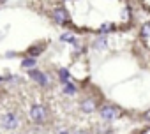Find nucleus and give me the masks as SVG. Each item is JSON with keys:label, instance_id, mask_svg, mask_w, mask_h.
<instances>
[{"label": "nucleus", "instance_id": "obj_1", "mask_svg": "<svg viewBox=\"0 0 150 134\" xmlns=\"http://www.w3.org/2000/svg\"><path fill=\"white\" fill-rule=\"evenodd\" d=\"M99 115H101V118H103V120L111 122V120H117V118H120V116H122V108H120V106H117V104L108 102V104L99 106Z\"/></svg>", "mask_w": 150, "mask_h": 134}, {"label": "nucleus", "instance_id": "obj_11", "mask_svg": "<svg viewBox=\"0 0 150 134\" xmlns=\"http://www.w3.org/2000/svg\"><path fill=\"white\" fill-rule=\"evenodd\" d=\"M92 46H94L96 49H104V48H108V37H97Z\"/></svg>", "mask_w": 150, "mask_h": 134}, {"label": "nucleus", "instance_id": "obj_10", "mask_svg": "<svg viewBox=\"0 0 150 134\" xmlns=\"http://www.w3.org/2000/svg\"><path fill=\"white\" fill-rule=\"evenodd\" d=\"M58 81L62 83V85H65V83H71L72 80H71V74H69V71L65 69V67H62V69L58 71Z\"/></svg>", "mask_w": 150, "mask_h": 134}, {"label": "nucleus", "instance_id": "obj_13", "mask_svg": "<svg viewBox=\"0 0 150 134\" xmlns=\"http://www.w3.org/2000/svg\"><path fill=\"white\" fill-rule=\"evenodd\" d=\"M139 35H141V39H150V21L141 25V28H139Z\"/></svg>", "mask_w": 150, "mask_h": 134}, {"label": "nucleus", "instance_id": "obj_4", "mask_svg": "<svg viewBox=\"0 0 150 134\" xmlns=\"http://www.w3.org/2000/svg\"><path fill=\"white\" fill-rule=\"evenodd\" d=\"M30 118L34 123H44L48 118V109L42 104H32L30 108Z\"/></svg>", "mask_w": 150, "mask_h": 134}, {"label": "nucleus", "instance_id": "obj_7", "mask_svg": "<svg viewBox=\"0 0 150 134\" xmlns=\"http://www.w3.org/2000/svg\"><path fill=\"white\" fill-rule=\"evenodd\" d=\"M21 67H23V69H27V71L35 69V67H37V58H34V56H25V58L21 60Z\"/></svg>", "mask_w": 150, "mask_h": 134}, {"label": "nucleus", "instance_id": "obj_14", "mask_svg": "<svg viewBox=\"0 0 150 134\" xmlns=\"http://www.w3.org/2000/svg\"><path fill=\"white\" fill-rule=\"evenodd\" d=\"M131 16H132L131 9H129V7H125V9H124V13H122V20H124V21H129V20H131Z\"/></svg>", "mask_w": 150, "mask_h": 134}, {"label": "nucleus", "instance_id": "obj_2", "mask_svg": "<svg viewBox=\"0 0 150 134\" xmlns=\"http://www.w3.org/2000/svg\"><path fill=\"white\" fill-rule=\"evenodd\" d=\"M0 125H2V129H6V130H14V129H18L21 125V118L16 113L7 111V113H4L0 116Z\"/></svg>", "mask_w": 150, "mask_h": 134}, {"label": "nucleus", "instance_id": "obj_8", "mask_svg": "<svg viewBox=\"0 0 150 134\" xmlns=\"http://www.w3.org/2000/svg\"><path fill=\"white\" fill-rule=\"evenodd\" d=\"M44 48H46V44H44V42H41V44H34V46H30V48H28V51H27V53H28V56H34V58H35V56H39V55L44 51Z\"/></svg>", "mask_w": 150, "mask_h": 134}, {"label": "nucleus", "instance_id": "obj_16", "mask_svg": "<svg viewBox=\"0 0 150 134\" xmlns=\"http://www.w3.org/2000/svg\"><path fill=\"white\" fill-rule=\"evenodd\" d=\"M74 134H88V132H87V130H83V129H81V130H76V132H74Z\"/></svg>", "mask_w": 150, "mask_h": 134}, {"label": "nucleus", "instance_id": "obj_3", "mask_svg": "<svg viewBox=\"0 0 150 134\" xmlns=\"http://www.w3.org/2000/svg\"><path fill=\"white\" fill-rule=\"evenodd\" d=\"M28 76L41 87V88H50L51 87V78H50V74L48 73H42L41 69H30L28 71Z\"/></svg>", "mask_w": 150, "mask_h": 134}, {"label": "nucleus", "instance_id": "obj_18", "mask_svg": "<svg viewBox=\"0 0 150 134\" xmlns=\"http://www.w3.org/2000/svg\"><path fill=\"white\" fill-rule=\"evenodd\" d=\"M2 81H4V80H2V78H0V83H2Z\"/></svg>", "mask_w": 150, "mask_h": 134}, {"label": "nucleus", "instance_id": "obj_15", "mask_svg": "<svg viewBox=\"0 0 150 134\" xmlns=\"http://www.w3.org/2000/svg\"><path fill=\"white\" fill-rule=\"evenodd\" d=\"M143 118H145V120H146V122H150V109H148V111H145V113H143Z\"/></svg>", "mask_w": 150, "mask_h": 134}, {"label": "nucleus", "instance_id": "obj_9", "mask_svg": "<svg viewBox=\"0 0 150 134\" xmlns=\"http://www.w3.org/2000/svg\"><path fill=\"white\" fill-rule=\"evenodd\" d=\"M76 92H78V88H76V85H74L72 81H71V83H65V85L62 87V94H64V95L72 97V95H76Z\"/></svg>", "mask_w": 150, "mask_h": 134}, {"label": "nucleus", "instance_id": "obj_17", "mask_svg": "<svg viewBox=\"0 0 150 134\" xmlns=\"http://www.w3.org/2000/svg\"><path fill=\"white\" fill-rule=\"evenodd\" d=\"M60 134H69V132H60Z\"/></svg>", "mask_w": 150, "mask_h": 134}, {"label": "nucleus", "instance_id": "obj_6", "mask_svg": "<svg viewBox=\"0 0 150 134\" xmlns=\"http://www.w3.org/2000/svg\"><path fill=\"white\" fill-rule=\"evenodd\" d=\"M96 109H99V102L96 97H85L80 101V111L88 115V113H94Z\"/></svg>", "mask_w": 150, "mask_h": 134}, {"label": "nucleus", "instance_id": "obj_12", "mask_svg": "<svg viewBox=\"0 0 150 134\" xmlns=\"http://www.w3.org/2000/svg\"><path fill=\"white\" fill-rule=\"evenodd\" d=\"M113 30H115V25H113V23H103V25L99 27V30H97V32H99V34H103V35H106V34H111Z\"/></svg>", "mask_w": 150, "mask_h": 134}, {"label": "nucleus", "instance_id": "obj_5", "mask_svg": "<svg viewBox=\"0 0 150 134\" xmlns=\"http://www.w3.org/2000/svg\"><path fill=\"white\" fill-rule=\"evenodd\" d=\"M51 20H53L57 25H67V23L71 21L69 13H67L65 7H55V9L51 11Z\"/></svg>", "mask_w": 150, "mask_h": 134}]
</instances>
